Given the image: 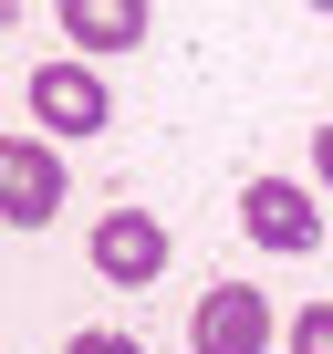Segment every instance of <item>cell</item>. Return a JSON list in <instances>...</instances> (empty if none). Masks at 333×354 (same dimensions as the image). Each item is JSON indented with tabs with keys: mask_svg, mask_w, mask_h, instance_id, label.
Masks as SVG:
<instances>
[{
	"mask_svg": "<svg viewBox=\"0 0 333 354\" xmlns=\"http://www.w3.org/2000/svg\"><path fill=\"white\" fill-rule=\"evenodd\" d=\"M240 230L271 261H312L323 250V209H312V188H292V177H250L240 188Z\"/></svg>",
	"mask_w": 333,
	"mask_h": 354,
	"instance_id": "obj_1",
	"label": "cell"
},
{
	"mask_svg": "<svg viewBox=\"0 0 333 354\" xmlns=\"http://www.w3.org/2000/svg\"><path fill=\"white\" fill-rule=\"evenodd\" d=\"M32 115H42V136H104L115 94L94 84V63H42L32 73Z\"/></svg>",
	"mask_w": 333,
	"mask_h": 354,
	"instance_id": "obj_5",
	"label": "cell"
},
{
	"mask_svg": "<svg viewBox=\"0 0 333 354\" xmlns=\"http://www.w3.org/2000/svg\"><path fill=\"white\" fill-rule=\"evenodd\" d=\"M271 333H281V313L250 281H209L188 313V354H271Z\"/></svg>",
	"mask_w": 333,
	"mask_h": 354,
	"instance_id": "obj_3",
	"label": "cell"
},
{
	"mask_svg": "<svg viewBox=\"0 0 333 354\" xmlns=\"http://www.w3.org/2000/svg\"><path fill=\"white\" fill-rule=\"evenodd\" d=\"M63 156H53V136H0V230H42V219H63Z\"/></svg>",
	"mask_w": 333,
	"mask_h": 354,
	"instance_id": "obj_2",
	"label": "cell"
},
{
	"mask_svg": "<svg viewBox=\"0 0 333 354\" xmlns=\"http://www.w3.org/2000/svg\"><path fill=\"white\" fill-rule=\"evenodd\" d=\"M63 42H73V63L135 53V42H146V11H135V0H63Z\"/></svg>",
	"mask_w": 333,
	"mask_h": 354,
	"instance_id": "obj_6",
	"label": "cell"
},
{
	"mask_svg": "<svg viewBox=\"0 0 333 354\" xmlns=\"http://www.w3.org/2000/svg\"><path fill=\"white\" fill-rule=\"evenodd\" d=\"M63 354H146V344H135V333H73Z\"/></svg>",
	"mask_w": 333,
	"mask_h": 354,
	"instance_id": "obj_8",
	"label": "cell"
},
{
	"mask_svg": "<svg viewBox=\"0 0 333 354\" xmlns=\"http://www.w3.org/2000/svg\"><path fill=\"white\" fill-rule=\"evenodd\" d=\"M292 354H333V302H302L292 313Z\"/></svg>",
	"mask_w": 333,
	"mask_h": 354,
	"instance_id": "obj_7",
	"label": "cell"
},
{
	"mask_svg": "<svg viewBox=\"0 0 333 354\" xmlns=\"http://www.w3.org/2000/svg\"><path fill=\"white\" fill-rule=\"evenodd\" d=\"M84 250H94V271H104L115 292H146V281L166 271V219H146V209H104Z\"/></svg>",
	"mask_w": 333,
	"mask_h": 354,
	"instance_id": "obj_4",
	"label": "cell"
},
{
	"mask_svg": "<svg viewBox=\"0 0 333 354\" xmlns=\"http://www.w3.org/2000/svg\"><path fill=\"white\" fill-rule=\"evenodd\" d=\"M312 167H323V188H333V125H323V136H312Z\"/></svg>",
	"mask_w": 333,
	"mask_h": 354,
	"instance_id": "obj_9",
	"label": "cell"
}]
</instances>
